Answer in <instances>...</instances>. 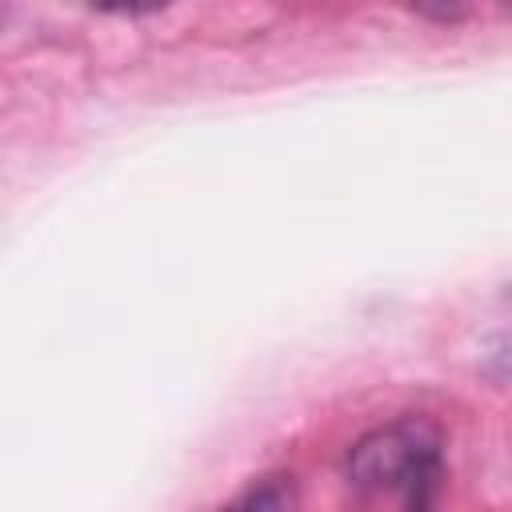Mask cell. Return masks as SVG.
I'll return each instance as SVG.
<instances>
[{
  "instance_id": "cell-1",
  "label": "cell",
  "mask_w": 512,
  "mask_h": 512,
  "mask_svg": "<svg viewBox=\"0 0 512 512\" xmlns=\"http://www.w3.org/2000/svg\"><path fill=\"white\" fill-rule=\"evenodd\" d=\"M436 452L432 432L416 420L380 428L376 436H368L356 452H352V472L360 484H400L408 476H416Z\"/></svg>"
}]
</instances>
